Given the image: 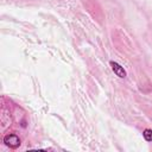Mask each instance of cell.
<instances>
[{
  "label": "cell",
  "instance_id": "3957f363",
  "mask_svg": "<svg viewBox=\"0 0 152 152\" xmlns=\"http://www.w3.org/2000/svg\"><path fill=\"white\" fill-rule=\"evenodd\" d=\"M142 137H144V139H145L146 141H152V129H150V128L144 129Z\"/></svg>",
  "mask_w": 152,
  "mask_h": 152
},
{
  "label": "cell",
  "instance_id": "7a4b0ae2",
  "mask_svg": "<svg viewBox=\"0 0 152 152\" xmlns=\"http://www.w3.org/2000/svg\"><path fill=\"white\" fill-rule=\"evenodd\" d=\"M109 65L112 66V70L114 71V74H115L116 76H119V77H121V78L126 77V71H125L124 66H121L119 63H116V62H114V61H110V62H109Z\"/></svg>",
  "mask_w": 152,
  "mask_h": 152
},
{
  "label": "cell",
  "instance_id": "6da1fadb",
  "mask_svg": "<svg viewBox=\"0 0 152 152\" xmlns=\"http://www.w3.org/2000/svg\"><path fill=\"white\" fill-rule=\"evenodd\" d=\"M4 142L11 148H17L20 146V138L14 133H10L4 137Z\"/></svg>",
  "mask_w": 152,
  "mask_h": 152
}]
</instances>
